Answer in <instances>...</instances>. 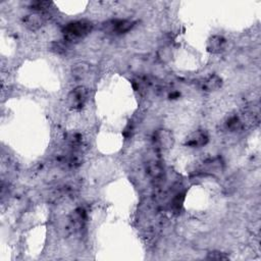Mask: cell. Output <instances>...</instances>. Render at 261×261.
<instances>
[{
    "label": "cell",
    "instance_id": "6",
    "mask_svg": "<svg viewBox=\"0 0 261 261\" xmlns=\"http://www.w3.org/2000/svg\"><path fill=\"white\" fill-rule=\"evenodd\" d=\"M154 142L156 147L159 149H169L173 146L175 140H173V136L170 131L158 130L154 135Z\"/></svg>",
    "mask_w": 261,
    "mask_h": 261
},
{
    "label": "cell",
    "instance_id": "12",
    "mask_svg": "<svg viewBox=\"0 0 261 261\" xmlns=\"http://www.w3.org/2000/svg\"><path fill=\"white\" fill-rule=\"evenodd\" d=\"M66 43L61 42V41H57V42H53L51 44V50L54 51L57 54H63L66 52Z\"/></svg>",
    "mask_w": 261,
    "mask_h": 261
},
{
    "label": "cell",
    "instance_id": "10",
    "mask_svg": "<svg viewBox=\"0 0 261 261\" xmlns=\"http://www.w3.org/2000/svg\"><path fill=\"white\" fill-rule=\"evenodd\" d=\"M89 64H87L85 62H81V63H77L72 69H71V72H72V76L76 78V79H83L85 78L87 74H88L89 72Z\"/></svg>",
    "mask_w": 261,
    "mask_h": 261
},
{
    "label": "cell",
    "instance_id": "9",
    "mask_svg": "<svg viewBox=\"0 0 261 261\" xmlns=\"http://www.w3.org/2000/svg\"><path fill=\"white\" fill-rule=\"evenodd\" d=\"M226 45V39L222 36L214 35L209 38L207 42V50L211 53H219L223 50Z\"/></svg>",
    "mask_w": 261,
    "mask_h": 261
},
{
    "label": "cell",
    "instance_id": "1",
    "mask_svg": "<svg viewBox=\"0 0 261 261\" xmlns=\"http://www.w3.org/2000/svg\"><path fill=\"white\" fill-rule=\"evenodd\" d=\"M93 29L92 23L88 21H77L68 23L62 29L64 41L66 42H78L81 39L88 36Z\"/></svg>",
    "mask_w": 261,
    "mask_h": 261
},
{
    "label": "cell",
    "instance_id": "2",
    "mask_svg": "<svg viewBox=\"0 0 261 261\" xmlns=\"http://www.w3.org/2000/svg\"><path fill=\"white\" fill-rule=\"evenodd\" d=\"M89 97V91L84 86H79L74 88L67 96L66 102L69 108L73 110L82 109Z\"/></svg>",
    "mask_w": 261,
    "mask_h": 261
},
{
    "label": "cell",
    "instance_id": "3",
    "mask_svg": "<svg viewBox=\"0 0 261 261\" xmlns=\"http://www.w3.org/2000/svg\"><path fill=\"white\" fill-rule=\"evenodd\" d=\"M146 172L155 186L162 184L164 179V170L158 158L153 157L146 162Z\"/></svg>",
    "mask_w": 261,
    "mask_h": 261
},
{
    "label": "cell",
    "instance_id": "8",
    "mask_svg": "<svg viewBox=\"0 0 261 261\" xmlns=\"http://www.w3.org/2000/svg\"><path fill=\"white\" fill-rule=\"evenodd\" d=\"M221 84H222V80L219 76L210 74L209 77H207L206 79L203 80V82L201 83V87H202L203 91L212 92V91H215L218 88H220Z\"/></svg>",
    "mask_w": 261,
    "mask_h": 261
},
{
    "label": "cell",
    "instance_id": "5",
    "mask_svg": "<svg viewBox=\"0 0 261 261\" xmlns=\"http://www.w3.org/2000/svg\"><path fill=\"white\" fill-rule=\"evenodd\" d=\"M209 141V136L206 131L198 130L190 134L185 142V145L191 148H199L205 146Z\"/></svg>",
    "mask_w": 261,
    "mask_h": 261
},
{
    "label": "cell",
    "instance_id": "13",
    "mask_svg": "<svg viewBox=\"0 0 261 261\" xmlns=\"http://www.w3.org/2000/svg\"><path fill=\"white\" fill-rule=\"evenodd\" d=\"M207 259H213V260H226L229 259V257L227 255H225V253H220V252H211L208 254Z\"/></svg>",
    "mask_w": 261,
    "mask_h": 261
},
{
    "label": "cell",
    "instance_id": "11",
    "mask_svg": "<svg viewBox=\"0 0 261 261\" xmlns=\"http://www.w3.org/2000/svg\"><path fill=\"white\" fill-rule=\"evenodd\" d=\"M53 4L50 2H33L30 4L31 10L35 11L36 13H46Z\"/></svg>",
    "mask_w": 261,
    "mask_h": 261
},
{
    "label": "cell",
    "instance_id": "4",
    "mask_svg": "<svg viewBox=\"0 0 261 261\" xmlns=\"http://www.w3.org/2000/svg\"><path fill=\"white\" fill-rule=\"evenodd\" d=\"M134 27V22L129 20H110L103 24V29L108 34L121 35L130 31Z\"/></svg>",
    "mask_w": 261,
    "mask_h": 261
},
{
    "label": "cell",
    "instance_id": "7",
    "mask_svg": "<svg viewBox=\"0 0 261 261\" xmlns=\"http://www.w3.org/2000/svg\"><path fill=\"white\" fill-rule=\"evenodd\" d=\"M46 20H47L46 13H35V14L28 15L24 19V24L29 30L36 31L45 24Z\"/></svg>",
    "mask_w": 261,
    "mask_h": 261
}]
</instances>
